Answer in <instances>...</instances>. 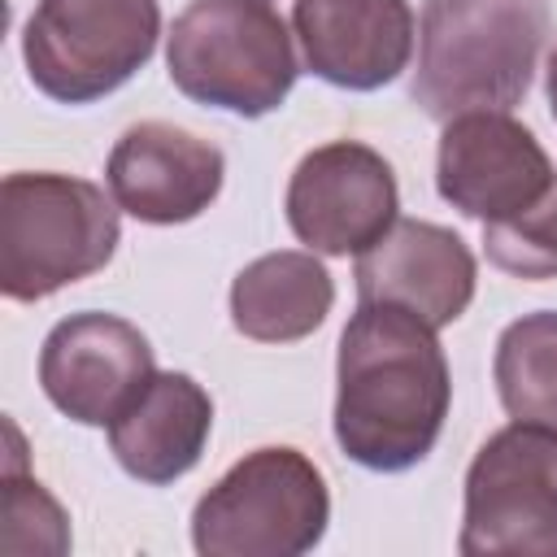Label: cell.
I'll return each mask as SVG.
<instances>
[{
    "label": "cell",
    "instance_id": "cell-1",
    "mask_svg": "<svg viewBox=\"0 0 557 557\" xmlns=\"http://www.w3.org/2000/svg\"><path fill=\"white\" fill-rule=\"evenodd\" d=\"M448 357L418 313L361 300L335 357V444L348 461L400 474L418 466L448 418Z\"/></svg>",
    "mask_w": 557,
    "mask_h": 557
},
{
    "label": "cell",
    "instance_id": "cell-2",
    "mask_svg": "<svg viewBox=\"0 0 557 557\" xmlns=\"http://www.w3.org/2000/svg\"><path fill=\"white\" fill-rule=\"evenodd\" d=\"M548 35V0H422L409 96L435 122L479 109L509 113L527 96Z\"/></svg>",
    "mask_w": 557,
    "mask_h": 557
},
{
    "label": "cell",
    "instance_id": "cell-3",
    "mask_svg": "<svg viewBox=\"0 0 557 557\" xmlns=\"http://www.w3.org/2000/svg\"><path fill=\"white\" fill-rule=\"evenodd\" d=\"M117 200L74 174H4L0 183V292L44 300L117 252Z\"/></svg>",
    "mask_w": 557,
    "mask_h": 557
},
{
    "label": "cell",
    "instance_id": "cell-4",
    "mask_svg": "<svg viewBox=\"0 0 557 557\" xmlns=\"http://www.w3.org/2000/svg\"><path fill=\"white\" fill-rule=\"evenodd\" d=\"M165 65L187 100L235 117L274 113L300 74L270 0H191L165 35Z\"/></svg>",
    "mask_w": 557,
    "mask_h": 557
},
{
    "label": "cell",
    "instance_id": "cell-5",
    "mask_svg": "<svg viewBox=\"0 0 557 557\" xmlns=\"http://www.w3.org/2000/svg\"><path fill=\"white\" fill-rule=\"evenodd\" d=\"M331 492L322 470L287 444L244 453L191 509L200 557H300L322 544Z\"/></svg>",
    "mask_w": 557,
    "mask_h": 557
},
{
    "label": "cell",
    "instance_id": "cell-6",
    "mask_svg": "<svg viewBox=\"0 0 557 557\" xmlns=\"http://www.w3.org/2000/svg\"><path fill=\"white\" fill-rule=\"evenodd\" d=\"M157 35V0H35L22 26V57L48 100L91 104L152 61Z\"/></svg>",
    "mask_w": 557,
    "mask_h": 557
},
{
    "label": "cell",
    "instance_id": "cell-7",
    "mask_svg": "<svg viewBox=\"0 0 557 557\" xmlns=\"http://www.w3.org/2000/svg\"><path fill=\"white\" fill-rule=\"evenodd\" d=\"M461 557H557V426L509 422L466 470Z\"/></svg>",
    "mask_w": 557,
    "mask_h": 557
},
{
    "label": "cell",
    "instance_id": "cell-8",
    "mask_svg": "<svg viewBox=\"0 0 557 557\" xmlns=\"http://www.w3.org/2000/svg\"><path fill=\"white\" fill-rule=\"evenodd\" d=\"M283 209L309 252L357 257L396 222L400 187L383 152L361 139H331L300 157Z\"/></svg>",
    "mask_w": 557,
    "mask_h": 557
},
{
    "label": "cell",
    "instance_id": "cell-9",
    "mask_svg": "<svg viewBox=\"0 0 557 557\" xmlns=\"http://www.w3.org/2000/svg\"><path fill=\"white\" fill-rule=\"evenodd\" d=\"M435 187L457 213L474 222H505L557 187V165L531 126L509 113L479 109L444 122Z\"/></svg>",
    "mask_w": 557,
    "mask_h": 557
},
{
    "label": "cell",
    "instance_id": "cell-10",
    "mask_svg": "<svg viewBox=\"0 0 557 557\" xmlns=\"http://www.w3.org/2000/svg\"><path fill=\"white\" fill-rule=\"evenodd\" d=\"M292 35L300 70L344 91H379L409 70V0H270Z\"/></svg>",
    "mask_w": 557,
    "mask_h": 557
},
{
    "label": "cell",
    "instance_id": "cell-11",
    "mask_svg": "<svg viewBox=\"0 0 557 557\" xmlns=\"http://www.w3.org/2000/svg\"><path fill=\"white\" fill-rule=\"evenodd\" d=\"M152 374L148 335L117 313H70L39 348L44 396L83 426H109Z\"/></svg>",
    "mask_w": 557,
    "mask_h": 557
},
{
    "label": "cell",
    "instance_id": "cell-12",
    "mask_svg": "<svg viewBox=\"0 0 557 557\" xmlns=\"http://www.w3.org/2000/svg\"><path fill=\"white\" fill-rule=\"evenodd\" d=\"M222 174V148L174 122L126 126L104 165L109 196L117 200V209L148 226H178L200 218L218 200Z\"/></svg>",
    "mask_w": 557,
    "mask_h": 557
},
{
    "label": "cell",
    "instance_id": "cell-13",
    "mask_svg": "<svg viewBox=\"0 0 557 557\" xmlns=\"http://www.w3.org/2000/svg\"><path fill=\"white\" fill-rule=\"evenodd\" d=\"M352 278L361 300L400 305L440 331L470 309L479 265L457 231L422 218H396L366 252H357Z\"/></svg>",
    "mask_w": 557,
    "mask_h": 557
},
{
    "label": "cell",
    "instance_id": "cell-14",
    "mask_svg": "<svg viewBox=\"0 0 557 557\" xmlns=\"http://www.w3.org/2000/svg\"><path fill=\"white\" fill-rule=\"evenodd\" d=\"M209 426H213L209 392L183 370H157L139 387V396L109 422V448L131 479L148 487H165L200 461L209 444Z\"/></svg>",
    "mask_w": 557,
    "mask_h": 557
},
{
    "label": "cell",
    "instance_id": "cell-15",
    "mask_svg": "<svg viewBox=\"0 0 557 557\" xmlns=\"http://www.w3.org/2000/svg\"><path fill=\"white\" fill-rule=\"evenodd\" d=\"M335 305V283L318 252L283 248L248 261L231 283V322L257 344H292L313 335Z\"/></svg>",
    "mask_w": 557,
    "mask_h": 557
},
{
    "label": "cell",
    "instance_id": "cell-16",
    "mask_svg": "<svg viewBox=\"0 0 557 557\" xmlns=\"http://www.w3.org/2000/svg\"><path fill=\"white\" fill-rule=\"evenodd\" d=\"M492 379L509 418L557 426V309L522 313L500 331Z\"/></svg>",
    "mask_w": 557,
    "mask_h": 557
},
{
    "label": "cell",
    "instance_id": "cell-17",
    "mask_svg": "<svg viewBox=\"0 0 557 557\" xmlns=\"http://www.w3.org/2000/svg\"><path fill=\"white\" fill-rule=\"evenodd\" d=\"M13 435V453L4 466V531H0V548L9 557H26V553H44V557H61L70 553V518L65 509L48 496V487L39 479H30L22 470V444L17 431Z\"/></svg>",
    "mask_w": 557,
    "mask_h": 557
},
{
    "label": "cell",
    "instance_id": "cell-18",
    "mask_svg": "<svg viewBox=\"0 0 557 557\" xmlns=\"http://www.w3.org/2000/svg\"><path fill=\"white\" fill-rule=\"evenodd\" d=\"M483 252L513 278H557V187L518 218L483 222Z\"/></svg>",
    "mask_w": 557,
    "mask_h": 557
},
{
    "label": "cell",
    "instance_id": "cell-19",
    "mask_svg": "<svg viewBox=\"0 0 557 557\" xmlns=\"http://www.w3.org/2000/svg\"><path fill=\"white\" fill-rule=\"evenodd\" d=\"M544 87H548V109L557 117V48L548 52V65H544Z\"/></svg>",
    "mask_w": 557,
    "mask_h": 557
}]
</instances>
